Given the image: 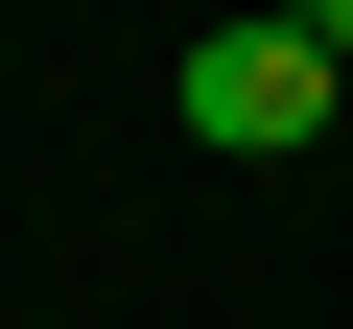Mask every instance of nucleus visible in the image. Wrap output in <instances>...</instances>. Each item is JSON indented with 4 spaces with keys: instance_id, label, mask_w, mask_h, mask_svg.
Returning <instances> with one entry per match:
<instances>
[{
    "instance_id": "1",
    "label": "nucleus",
    "mask_w": 353,
    "mask_h": 329,
    "mask_svg": "<svg viewBox=\"0 0 353 329\" xmlns=\"http://www.w3.org/2000/svg\"><path fill=\"white\" fill-rule=\"evenodd\" d=\"M165 94H189V141H236V164H283V141H330V94H353V71H330L306 24H212L189 71H165Z\"/></svg>"
},
{
    "instance_id": "2",
    "label": "nucleus",
    "mask_w": 353,
    "mask_h": 329,
    "mask_svg": "<svg viewBox=\"0 0 353 329\" xmlns=\"http://www.w3.org/2000/svg\"><path fill=\"white\" fill-rule=\"evenodd\" d=\"M283 24H306V47H330V71H353V0H283Z\"/></svg>"
}]
</instances>
